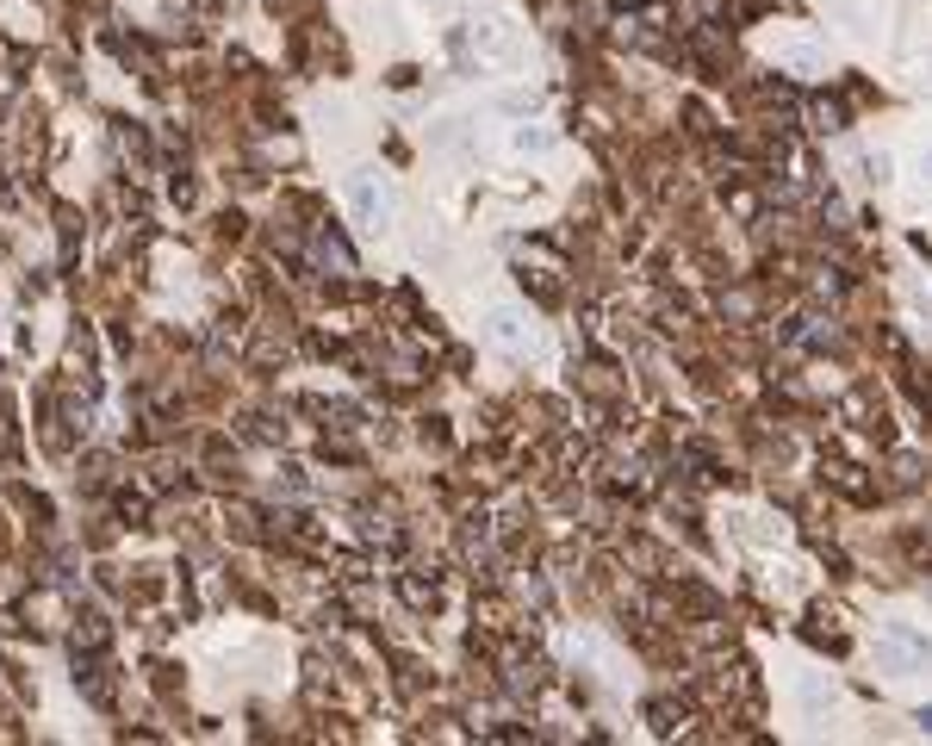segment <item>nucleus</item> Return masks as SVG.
Here are the masks:
<instances>
[{"mask_svg": "<svg viewBox=\"0 0 932 746\" xmlns=\"http://www.w3.org/2000/svg\"><path fill=\"white\" fill-rule=\"evenodd\" d=\"M473 44H479V57H485V62H510V57H516V32H510L504 20L473 25Z\"/></svg>", "mask_w": 932, "mask_h": 746, "instance_id": "20e7f679", "label": "nucleus"}, {"mask_svg": "<svg viewBox=\"0 0 932 746\" xmlns=\"http://www.w3.org/2000/svg\"><path fill=\"white\" fill-rule=\"evenodd\" d=\"M485 336H492L497 348H510V355H529V348H534L529 311H516V306H492V311H485Z\"/></svg>", "mask_w": 932, "mask_h": 746, "instance_id": "f03ea898", "label": "nucleus"}, {"mask_svg": "<svg viewBox=\"0 0 932 746\" xmlns=\"http://www.w3.org/2000/svg\"><path fill=\"white\" fill-rule=\"evenodd\" d=\"M343 199H348V211H355V225H361V230H386V225H392V193L380 187V174H348Z\"/></svg>", "mask_w": 932, "mask_h": 746, "instance_id": "f257e3e1", "label": "nucleus"}, {"mask_svg": "<svg viewBox=\"0 0 932 746\" xmlns=\"http://www.w3.org/2000/svg\"><path fill=\"white\" fill-rule=\"evenodd\" d=\"M771 62L790 69V76H802V81L827 76V57H820V44H808V38H778L771 44Z\"/></svg>", "mask_w": 932, "mask_h": 746, "instance_id": "7ed1b4c3", "label": "nucleus"}, {"mask_svg": "<svg viewBox=\"0 0 932 746\" xmlns=\"http://www.w3.org/2000/svg\"><path fill=\"white\" fill-rule=\"evenodd\" d=\"M429 7H441V0H429Z\"/></svg>", "mask_w": 932, "mask_h": 746, "instance_id": "423d86ee", "label": "nucleus"}, {"mask_svg": "<svg viewBox=\"0 0 932 746\" xmlns=\"http://www.w3.org/2000/svg\"><path fill=\"white\" fill-rule=\"evenodd\" d=\"M510 150H516V156H548V150H553V131H548V125H516V131H510Z\"/></svg>", "mask_w": 932, "mask_h": 746, "instance_id": "39448f33", "label": "nucleus"}]
</instances>
